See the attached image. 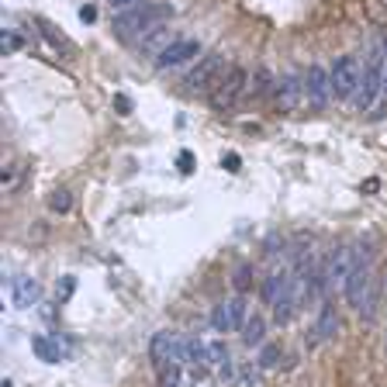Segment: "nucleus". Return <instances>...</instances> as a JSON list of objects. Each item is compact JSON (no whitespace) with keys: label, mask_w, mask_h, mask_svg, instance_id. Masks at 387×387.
<instances>
[{"label":"nucleus","mask_w":387,"mask_h":387,"mask_svg":"<svg viewBox=\"0 0 387 387\" xmlns=\"http://www.w3.org/2000/svg\"><path fill=\"white\" fill-rule=\"evenodd\" d=\"M242 342L246 346H263L267 342V322L260 315H253L246 325H242Z\"/></svg>","instance_id":"nucleus-18"},{"label":"nucleus","mask_w":387,"mask_h":387,"mask_svg":"<svg viewBox=\"0 0 387 387\" xmlns=\"http://www.w3.org/2000/svg\"><path fill=\"white\" fill-rule=\"evenodd\" d=\"M281 360H284L281 346H267V342L260 346V360H256V363H260V370H274V367H277Z\"/></svg>","instance_id":"nucleus-20"},{"label":"nucleus","mask_w":387,"mask_h":387,"mask_svg":"<svg viewBox=\"0 0 387 387\" xmlns=\"http://www.w3.org/2000/svg\"><path fill=\"white\" fill-rule=\"evenodd\" d=\"M114 111L125 118V114H132V97H125V94H114Z\"/></svg>","instance_id":"nucleus-27"},{"label":"nucleus","mask_w":387,"mask_h":387,"mask_svg":"<svg viewBox=\"0 0 387 387\" xmlns=\"http://www.w3.org/2000/svg\"><path fill=\"white\" fill-rule=\"evenodd\" d=\"M249 322V308H246V297H228V301H218L214 311H211V329L214 332H239L242 325Z\"/></svg>","instance_id":"nucleus-6"},{"label":"nucleus","mask_w":387,"mask_h":387,"mask_svg":"<svg viewBox=\"0 0 387 387\" xmlns=\"http://www.w3.org/2000/svg\"><path fill=\"white\" fill-rule=\"evenodd\" d=\"M374 267H370V256L367 260H360L356 267H353V274H349V281H346V301L353 304V311H360L363 318H374Z\"/></svg>","instance_id":"nucleus-3"},{"label":"nucleus","mask_w":387,"mask_h":387,"mask_svg":"<svg viewBox=\"0 0 387 387\" xmlns=\"http://www.w3.org/2000/svg\"><path fill=\"white\" fill-rule=\"evenodd\" d=\"M177 38L170 35V28H156V31H149L145 38H142V49L145 52H152V56H163V49H170Z\"/></svg>","instance_id":"nucleus-16"},{"label":"nucleus","mask_w":387,"mask_h":387,"mask_svg":"<svg viewBox=\"0 0 387 387\" xmlns=\"http://www.w3.org/2000/svg\"><path fill=\"white\" fill-rule=\"evenodd\" d=\"M363 84V66L356 56H339L332 63V94L339 100H353Z\"/></svg>","instance_id":"nucleus-5"},{"label":"nucleus","mask_w":387,"mask_h":387,"mask_svg":"<svg viewBox=\"0 0 387 387\" xmlns=\"http://www.w3.org/2000/svg\"><path fill=\"white\" fill-rule=\"evenodd\" d=\"M156 384L159 387H180V363H163Z\"/></svg>","instance_id":"nucleus-21"},{"label":"nucleus","mask_w":387,"mask_h":387,"mask_svg":"<svg viewBox=\"0 0 387 387\" xmlns=\"http://www.w3.org/2000/svg\"><path fill=\"white\" fill-rule=\"evenodd\" d=\"M0 42H3V52H17V49L24 45V42H21V35H14V31H3V38H0Z\"/></svg>","instance_id":"nucleus-25"},{"label":"nucleus","mask_w":387,"mask_h":387,"mask_svg":"<svg viewBox=\"0 0 387 387\" xmlns=\"http://www.w3.org/2000/svg\"><path fill=\"white\" fill-rule=\"evenodd\" d=\"M31 349H35V356H38L42 363H59V360H63L59 342H52L49 335H31Z\"/></svg>","instance_id":"nucleus-15"},{"label":"nucleus","mask_w":387,"mask_h":387,"mask_svg":"<svg viewBox=\"0 0 387 387\" xmlns=\"http://www.w3.org/2000/svg\"><path fill=\"white\" fill-rule=\"evenodd\" d=\"M132 3H139V0H111V7H132Z\"/></svg>","instance_id":"nucleus-31"},{"label":"nucleus","mask_w":387,"mask_h":387,"mask_svg":"<svg viewBox=\"0 0 387 387\" xmlns=\"http://www.w3.org/2000/svg\"><path fill=\"white\" fill-rule=\"evenodd\" d=\"M177 163H180V173H194V156L187 152V149L177 156Z\"/></svg>","instance_id":"nucleus-29"},{"label":"nucleus","mask_w":387,"mask_h":387,"mask_svg":"<svg viewBox=\"0 0 387 387\" xmlns=\"http://www.w3.org/2000/svg\"><path fill=\"white\" fill-rule=\"evenodd\" d=\"M384 94H387V70H384Z\"/></svg>","instance_id":"nucleus-33"},{"label":"nucleus","mask_w":387,"mask_h":387,"mask_svg":"<svg viewBox=\"0 0 387 387\" xmlns=\"http://www.w3.org/2000/svg\"><path fill=\"white\" fill-rule=\"evenodd\" d=\"M80 21H84V24H94V21H97V7H94V3H84V7H80Z\"/></svg>","instance_id":"nucleus-28"},{"label":"nucleus","mask_w":387,"mask_h":387,"mask_svg":"<svg viewBox=\"0 0 387 387\" xmlns=\"http://www.w3.org/2000/svg\"><path fill=\"white\" fill-rule=\"evenodd\" d=\"M311 332H315V335H311V346L335 339V332H339V315H335V308H332V304H322L318 322H315V329H311Z\"/></svg>","instance_id":"nucleus-13"},{"label":"nucleus","mask_w":387,"mask_h":387,"mask_svg":"<svg viewBox=\"0 0 387 387\" xmlns=\"http://www.w3.org/2000/svg\"><path fill=\"white\" fill-rule=\"evenodd\" d=\"M384 356H387V329H384Z\"/></svg>","instance_id":"nucleus-32"},{"label":"nucleus","mask_w":387,"mask_h":387,"mask_svg":"<svg viewBox=\"0 0 387 387\" xmlns=\"http://www.w3.org/2000/svg\"><path fill=\"white\" fill-rule=\"evenodd\" d=\"M207 363H211V367H221V377H228V374H232L225 339H207Z\"/></svg>","instance_id":"nucleus-17"},{"label":"nucleus","mask_w":387,"mask_h":387,"mask_svg":"<svg viewBox=\"0 0 387 387\" xmlns=\"http://www.w3.org/2000/svg\"><path fill=\"white\" fill-rule=\"evenodd\" d=\"M200 52V45L194 42V38H177L170 49H163V56H156V66L159 70H170V66H180V63H187L191 56Z\"/></svg>","instance_id":"nucleus-10"},{"label":"nucleus","mask_w":387,"mask_h":387,"mask_svg":"<svg viewBox=\"0 0 387 387\" xmlns=\"http://www.w3.org/2000/svg\"><path fill=\"white\" fill-rule=\"evenodd\" d=\"M187 360H191L194 367H197V363H207V342H200V339H187Z\"/></svg>","instance_id":"nucleus-23"},{"label":"nucleus","mask_w":387,"mask_h":387,"mask_svg":"<svg viewBox=\"0 0 387 387\" xmlns=\"http://www.w3.org/2000/svg\"><path fill=\"white\" fill-rule=\"evenodd\" d=\"M166 17H173V7H166V3H142V7H132V10L114 17V35H121V38L135 35L142 42L149 31L163 28Z\"/></svg>","instance_id":"nucleus-1"},{"label":"nucleus","mask_w":387,"mask_h":387,"mask_svg":"<svg viewBox=\"0 0 387 387\" xmlns=\"http://www.w3.org/2000/svg\"><path fill=\"white\" fill-rule=\"evenodd\" d=\"M221 166H225L228 173H239V170H242V159H239V152H225V156H221Z\"/></svg>","instance_id":"nucleus-26"},{"label":"nucleus","mask_w":387,"mask_h":387,"mask_svg":"<svg viewBox=\"0 0 387 387\" xmlns=\"http://www.w3.org/2000/svg\"><path fill=\"white\" fill-rule=\"evenodd\" d=\"M73 290H77V281H73V277H63V287H59V297L66 301V297H70Z\"/></svg>","instance_id":"nucleus-30"},{"label":"nucleus","mask_w":387,"mask_h":387,"mask_svg":"<svg viewBox=\"0 0 387 387\" xmlns=\"http://www.w3.org/2000/svg\"><path fill=\"white\" fill-rule=\"evenodd\" d=\"M10 297H14V308H35L38 297H42V287H38L35 277H14Z\"/></svg>","instance_id":"nucleus-14"},{"label":"nucleus","mask_w":387,"mask_h":387,"mask_svg":"<svg viewBox=\"0 0 387 387\" xmlns=\"http://www.w3.org/2000/svg\"><path fill=\"white\" fill-rule=\"evenodd\" d=\"M221 66H225V56H221V52H207V56H200V63L187 73V90H194V94H207V90H214L218 80H221Z\"/></svg>","instance_id":"nucleus-7"},{"label":"nucleus","mask_w":387,"mask_h":387,"mask_svg":"<svg viewBox=\"0 0 387 387\" xmlns=\"http://www.w3.org/2000/svg\"><path fill=\"white\" fill-rule=\"evenodd\" d=\"M301 97H308L304 94V80H297V77L277 80V104H281V111H297Z\"/></svg>","instance_id":"nucleus-12"},{"label":"nucleus","mask_w":387,"mask_h":387,"mask_svg":"<svg viewBox=\"0 0 387 387\" xmlns=\"http://www.w3.org/2000/svg\"><path fill=\"white\" fill-rule=\"evenodd\" d=\"M353 267H356V263H353V249H349V246L335 249V256H332V263H329V287H346Z\"/></svg>","instance_id":"nucleus-11"},{"label":"nucleus","mask_w":387,"mask_h":387,"mask_svg":"<svg viewBox=\"0 0 387 387\" xmlns=\"http://www.w3.org/2000/svg\"><path fill=\"white\" fill-rule=\"evenodd\" d=\"M149 356L156 367L163 363H184L187 360V339H180L177 332H156L149 342Z\"/></svg>","instance_id":"nucleus-8"},{"label":"nucleus","mask_w":387,"mask_h":387,"mask_svg":"<svg viewBox=\"0 0 387 387\" xmlns=\"http://www.w3.org/2000/svg\"><path fill=\"white\" fill-rule=\"evenodd\" d=\"M253 277H256L253 267H249V263H239L235 274H232V287H235V294H249V290H253Z\"/></svg>","instance_id":"nucleus-19"},{"label":"nucleus","mask_w":387,"mask_h":387,"mask_svg":"<svg viewBox=\"0 0 387 387\" xmlns=\"http://www.w3.org/2000/svg\"><path fill=\"white\" fill-rule=\"evenodd\" d=\"M304 94L311 107H325L332 97V70H325L322 63H311L304 73Z\"/></svg>","instance_id":"nucleus-9"},{"label":"nucleus","mask_w":387,"mask_h":387,"mask_svg":"<svg viewBox=\"0 0 387 387\" xmlns=\"http://www.w3.org/2000/svg\"><path fill=\"white\" fill-rule=\"evenodd\" d=\"M267 90H270V73L260 70V73H256V84H249V94H267Z\"/></svg>","instance_id":"nucleus-24"},{"label":"nucleus","mask_w":387,"mask_h":387,"mask_svg":"<svg viewBox=\"0 0 387 387\" xmlns=\"http://www.w3.org/2000/svg\"><path fill=\"white\" fill-rule=\"evenodd\" d=\"M384 70H387V45H374L367 63H363V84H360L356 97H353V104L360 111H367L377 100V94L384 90Z\"/></svg>","instance_id":"nucleus-2"},{"label":"nucleus","mask_w":387,"mask_h":387,"mask_svg":"<svg viewBox=\"0 0 387 387\" xmlns=\"http://www.w3.org/2000/svg\"><path fill=\"white\" fill-rule=\"evenodd\" d=\"M249 90V70L246 66H232L221 80H218V87L211 90V107L214 111H232L235 104H239V97Z\"/></svg>","instance_id":"nucleus-4"},{"label":"nucleus","mask_w":387,"mask_h":387,"mask_svg":"<svg viewBox=\"0 0 387 387\" xmlns=\"http://www.w3.org/2000/svg\"><path fill=\"white\" fill-rule=\"evenodd\" d=\"M70 207H73V197H70V191H52V197H49V211L66 214Z\"/></svg>","instance_id":"nucleus-22"}]
</instances>
